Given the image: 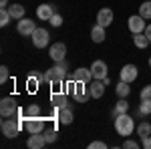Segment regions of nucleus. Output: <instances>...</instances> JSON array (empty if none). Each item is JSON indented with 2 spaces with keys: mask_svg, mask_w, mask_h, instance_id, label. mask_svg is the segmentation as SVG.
<instances>
[{
  "mask_svg": "<svg viewBox=\"0 0 151 149\" xmlns=\"http://www.w3.org/2000/svg\"><path fill=\"white\" fill-rule=\"evenodd\" d=\"M48 22L52 24V26H55V28H58V26H63V16H60V14H58V12H55V14H52V16H50V20H48Z\"/></svg>",
  "mask_w": 151,
  "mask_h": 149,
  "instance_id": "c756f323",
  "label": "nucleus"
},
{
  "mask_svg": "<svg viewBox=\"0 0 151 149\" xmlns=\"http://www.w3.org/2000/svg\"><path fill=\"white\" fill-rule=\"evenodd\" d=\"M145 36L151 40V24H147V28H145Z\"/></svg>",
  "mask_w": 151,
  "mask_h": 149,
  "instance_id": "c9c22d12",
  "label": "nucleus"
},
{
  "mask_svg": "<svg viewBox=\"0 0 151 149\" xmlns=\"http://www.w3.org/2000/svg\"><path fill=\"white\" fill-rule=\"evenodd\" d=\"M137 135L141 137V141L149 137V135H151V123H147V121L139 123V125H137Z\"/></svg>",
  "mask_w": 151,
  "mask_h": 149,
  "instance_id": "b1692460",
  "label": "nucleus"
},
{
  "mask_svg": "<svg viewBox=\"0 0 151 149\" xmlns=\"http://www.w3.org/2000/svg\"><path fill=\"white\" fill-rule=\"evenodd\" d=\"M42 135H45V139H47V143H55V141L58 139V133H57L55 127H52V129H45Z\"/></svg>",
  "mask_w": 151,
  "mask_h": 149,
  "instance_id": "bb28decb",
  "label": "nucleus"
},
{
  "mask_svg": "<svg viewBox=\"0 0 151 149\" xmlns=\"http://www.w3.org/2000/svg\"><path fill=\"white\" fill-rule=\"evenodd\" d=\"M8 77H10L8 67H6V65H2V67H0V85H4V83L8 81Z\"/></svg>",
  "mask_w": 151,
  "mask_h": 149,
  "instance_id": "7c9ffc66",
  "label": "nucleus"
},
{
  "mask_svg": "<svg viewBox=\"0 0 151 149\" xmlns=\"http://www.w3.org/2000/svg\"><path fill=\"white\" fill-rule=\"evenodd\" d=\"M0 8H8V0H0Z\"/></svg>",
  "mask_w": 151,
  "mask_h": 149,
  "instance_id": "e433bc0d",
  "label": "nucleus"
},
{
  "mask_svg": "<svg viewBox=\"0 0 151 149\" xmlns=\"http://www.w3.org/2000/svg\"><path fill=\"white\" fill-rule=\"evenodd\" d=\"M20 129H22V121H20L18 117H6V119L2 121V135H4V137H8V139L18 137Z\"/></svg>",
  "mask_w": 151,
  "mask_h": 149,
  "instance_id": "7ed1b4c3",
  "label": "nucleus"
},
{
  "mask_svg": "<svg viewBox=\"0 0 151 149\" xmlns=\"http://www.w3.org/2000/svg\"><path fill=\"white\" fill-rule=\"evenodd\" d=\"M8 12H10L12 20H20V18H24V6L22 4H12V6H8Z\"/></svg>",
  "mask_w": 151,
  "mask_h": 149,
  "instance_id": "5701e85b",
  "label": "nucleus"
},
{
  "mask_svg": "<svg viewBox=\"0 0 151 149\" xmlns=\"http://www.w3.org/2000/svg\"><path fill=\"white\" fill-rule=\"evenodd\" d=\"M139 14L143 16V18H145V20H149V18H151V0H145V2H141Z\"/></svg>",
  "mask_w": 151,
  "mask_h": 149,
  "instance_id": "393cba45",
  "label": "nucleus"
},
{
  "mask_svg": "<svg viewBox=\"0 0 151 149\" xmlns=\"http://www.w3.org/2000/svg\"><path fill=\"white\" fill-rule=\"evenodd\" d=\"M103 83H105V87H109V85H111V79H109V77H105Z\"/></svg>",
  "mask_w": 151,
  "mask_h": 149,
  "instance_id": "4c0bfd02",
  "label": "nucleus"
},
{
  "mask_svg": "<svg viewBox=\"0 0 151 149\" xmlns=\"http://www.w3.org/2000/svg\"><path fill=\"white\" fill-rule=\"evenodd\" d=\"M91 73H93V79H99V81H103L105 77H109V75H107V65H105V60H93Z\"/></svg>",
  "mask_w": 151,
  "mask_h": 149,
  "instance_id": "ddd939ff",
  "label": "nucleus"
},
{
  "mask_svg": "<svg viewBox=\"0 0 151 149\" xmlns=\"http://www.w3.org/2000/svg\"><path fill=\"white\" fill-rule=\"evenodd\" d=\"M139 115H143V117H147V115H151V101L149 99H141V103H139Z\"/></svg>",
  "mask_w": 151,
  "mask_h": 149,
  "instance_id": "a878e982",
  "label": "nucleus"
},
{
  "mask_svg": "<svg viewBox=\"0 0 151 149\" xmlns=\"http://www.w3.org/2000/svg\"><path fill=\"white\" fill-rule=\"evenodd\" d=\"M131 83H125V81H119V85L115 87V93L119 99H127L129 95H131V87H129Z\"/></svg>",
  "mask_w": 151,
  "mask_h": 149,
  "instance_id": "6ab92c4d",
  "label": "nucleus"
},
{
  "mask_svg": "<svg viewBox=\"0 0 151 149\" xmlns=\"http://www.w3.org/2000/svg\"><path fill=\"white\" fill-rule=\"evenodd\" d=\"M91 38H93V42H103L105 40V26H101V24H95L93 28H91Z\"/></svg>",
  "mask_w": 151,
  "mask_h": 149,
  "instance_id": "aec40b11",
  "label": "nucleus"
},
{
  "mask_svg": "<svg viewBox=\"0 0 151 149\" xmlns=\"http://www.w3.org/2000/svg\"><path fill=\"white\" fill-rule=\"evenodd\" d=\"M119 77H121V81H125V83H133V81L139 77V71H137L135 65H125L123 69L119 71Z\"/></svg>",
  "mask_w": 151,
  "mask_h": 149,
  "instance_id": "9d476101",
  "label": "nucleus"
},
{
  "mask_svg": "<svg viewBox=\"0 0 151 149\" xmlns=\"http://www.w3.org/2000/svg\"><path fill=\"white\" fill-rule=\"evenodd\" d=\"M36 28H38L36 22H35V20H30V18H26V16L20 18V20L16 22V30H18V35H20V36H32V32H35Z\"/></svg>",
  "mask_w": 151,
  "mask_h": 149,
  "instance_id": "423d86ee",
  "label": "nucleus"
},
{
  "mask_svg": "<svg viewBox=\"0 0 151 149\" xmlns=\"http://www.w3.org/2000/svg\"><path fill=\"white\" fill-rule=\"evenodd\" d=\"M113 18H115V14H113L111 8H101V10L97 12V24H101V26H105V28L111 26Z\"/></svg>",
  "mask_w": 151,
  "mask_h": 149,
  "instance_id": "9b49d317",
  "label": "nucleus"
},
{
  "mask_svg": "<svg viewBox=\"0 0 151 149\" xmlns=\"http://www.w3.org/2000/svg\"><path fill=\"white\" fill-rule=\"evenodd\" d=\"M133 45L143 50V48H147V46L151 45V40L145 36V32H139V35H133Z\"/></svg>",
  "mask_w": 151,
  "mask_h": 149,
  "instance_id": "4be33fe9",
  "label": "nucleus"
},
{
  "mask_svg": "<svg viewBox=\"0 0 151 149\" xmlns=\"http://www.w3.org/2000/svg\"><path fill=\"white\" fill-rule=\"evenodd\" d=\"M73 119H75V115H73V107H63L60 111H58V123L60 125H70L73 123Z\"/></svg>",
  "mask_w": 151,
  "mask_h": 149,
  "instance_id": "a211bd4d",
  "label": "nucleus"
},
{
  "mask_svg": "<svg viewBox=\"0 0 151 149\" xmlns=\"http://www.w3.org/2000/svg\"><path fill=\"white\" fill-rule=\"evenodd\" d=\"M50 105L57 107V109H63V107H69V101H67V93L65 91H52L50 95Z\"/></svg>",
  "mask_w": 151,
  "mask_h": 149,
  "instance_id": "f8f14e48",
  "label": "nucleus"
},
{
  "mask_svg": "<svg viewBox=\"0 0 151 149\" xmlns=\"http://www.w3.org/2000/svg\"><path fill=\"white\" fill-rule=\"evenodd\" d=\"M30 38H32V45L36 48H45V46L50 45V35H48V30H45V28H36Z\"/></svg>",
  "mask_w": 151,
  "mask_h": 149,
  "instance_id": "6e6552de",
  "label": "nucleus"
},
{
  "mask_svg": "<svg viewBox=\"0 0 151 149\" xmlns=\"http://www.w3.org/2000/svg\"><path fill=\"white\" fill-rule=\"evenodd\" d=\"M123 147H125V149H137V147H139V143L133 141V139H125V141H123Z\"/></svg>",
  "mask_w": 151,
  "mask_h": 149,
  "instance_id": "2f4dec72",
  "label": "nucleus"
},
{
  "mask_svg": "<svg viewBox=\"0 0 151 149\" xmlns=\"http://www.w3.org/2000/svg\"><path fill=\"white\" fill-rule=\"evenodd\" d=\"M141 147H143V149H151V135L147 139H143V141H141Z\"/></svg>",
  "mask_w": 151,
  "mask_h": 149,
  "instance_id": "f704fd0d",
  "label": "nucleus"
},
{
  "mask_svg": "<svg viewBox=\"0 0 151 149\" xmlns=\"http://www.w3.org/2000/svg\"><path fill=\"white\" fill-rule=\"evenodd\" d=\"M67 71H69V65H67V60H60V63H55V67H50V69L45 73V83H57V81H65L67 77Z\"/></svg>",
  "mask_w": 151,
  "mask_h": 149,
  "instance_id": "f03ea898",
  "label": "nucleus"
},
{
  "mask_svg": "<svg viewBox=\"0 0 151 149\" xmlns=\"http://www.w3.org/2000/svg\"><path fill=\"white\" fill-rule=\"evenodd\" d=\"M115 131H117V135H121V137L127 139L129 135L135 131V119H133V117H129L127 113L115 117Z\"/></svg>",
  "mask_w": 151,
  "mask_h": 149,
  "instance_id": "f257e3e1",
  "label": "nucleus"
},
{
  "mask_svg": "<svg viewBox=\"0 0 151 149\" xmlns=\"http://www.w3.org/2000/svg\"><path fill=\"white\" fill-rule=\"evenodd\" d=\"M73 81H79V83H91V79H93V73H91V69H85V67H79V69L73 73V77H70Z\"/></svg>",
  "mask_w": 151,
  "mask_h": 149,
  "instance_id": "dca6fc26",
  "label": "nucleus"
},
{
  "mask_svg": "<svg viewBox=\"0 0 151 149\" xmlns=\"http://www.w3.org/2000/svg\"><path fill=\"white\" fill-rule=\"evenodd\" d=\"M48 57L52 58L55 63L65 60V57H67V45L65 42H52L50 48H48Z\"/></svg>",
  "mask_w": 151,
  "mask_h": 149,
  "instance_id": "1a4fd4ad",
  "label": "nucleus"
},
{
  "mask_svg": "<svg viewBox=\"0 0 151 149\" xmlns=\"http://www.w3.org/2000/svg\"><path fill=\"white\" fill-rule=\"evenodd\" d=\"M22 127L30 135H32V133H42V131H45V119H42V115H38V117H24Z\"/></svg>",
  "mask_w": 151,
  "mask_h": 149,
  "instance_id": "20e7f679",
  "label": "nucleus"
},
{
  "mask_svg": "<svg viewBox=\"0 0 151 149\" xmlns=\"http://www.w3.org/2000/svg\"><path fill=\"white\" fill-rule=\"evenodd\" d=\"M141 99H149L151 101V85H145L141 89Z\"/></svg>",
  "mask_w": 151,
  "mask_h": 149,
  "instance_id": "473e14b6",
  "label": "nucleus"
},
{
  "mask_svg": "<svg viewBox=\"0 0 151 149\" xmlns=\"http://www.w3.org/2000/svg\"><path fill=\"white\" fill-rule=\"evenodd\" d=\"M149 67H151V58H149Z\"/></svg>",
  "mask_w": 151,
  "mask_h": 149,
  "instance_id": "58836bf2",
  "label": "nucleus"
},
{
  "mask_svg": "<svg viewBox=\"0 0 151 149\" xmlns=\"http://www.w3.org/2000/svg\"><path fill=\"white\" fill-rule=\"evenodd\" d=\"M45 145H47V139H45L42 133H32L26 139V147L28 149H42Z\"/></svg>",
  "mask_w": 151,
  "mask_h": 149,
  "instance_id": "4468645a",
  "label": "nucleus"
},
{
  "mask_svg": "<svg viewBox=\"0 0 151 149\" xmlns=\"http://www.w3.org/2000/svg\"><path fill=\"white\" fill-rule=\"evenodd\" d=\"M16 113H18L16 101H14L12 97H4V99L0 101V115L6 119V117H16Z\"/></svg>",
  "mask_w": 151,
  "mask_h": 149,
  "instance_id": "39448f33",
  "label": "nucleus"
},
{
  "mask_svg": "<svg viewBox=\"0 0 151 149\" xmlns=\"http://www.w3.org/2000/svg\"><path fill=\"white\" fill-rule=\"evenodd\" d=\"M24 111H26V117H38V115L42 113L38 105H28V107H26Z\"/></svg>",
  "mask_w": 151,
  "mask_h": 149,
  "instance_id": "c85d7f7f",
  "label": "nucleus"
},
{
  "mask_svg": "<svg viewBox=\"0 0 151 149\" xmlns=\"http://www.w3.org/2000/svg\"><path fill=\"white\" fill-rule=\"evenodd\" d=\"M127 26H129V30H131L133 35H139V32H145L147 22H145V18H143L141 14H133V16H129Z\"/></svg>",
  "mask_w": 151,
  "mask_h": 149,
  "instance_id": "0eeeda50",
  "label": "nucleus"
},
{
  "mask_svg": "<svg viewBox=\"0 0 151 149\" xmlns=\"http://www.w3.org/2000/svg\"><path fill=\"white\" fill-rule=\"evenodd\" d=\"M10 20H12V16L8 12V8H0V26H6Z\"/></svg>",
  "mask_w": 151,
  "mask_h": 149,
  "instance_id": "cd10ccee",
  "label": "nucleus"
},
{
  "mask_svg": "<svg viewBox=\"0 0 151 149\" xmlns=\"http://www.w3.org/2000/svg\"><path fill=\"white\" fill-rule=\"evenodd\" d=\"M89 91H91L93 99H101L105 95V83L99 79H93V83H89Z\"/></svg>",
  "mask_w": 151,
  "mask_h": 149,
  "instance_id": "f3484780",
  "label": "nucleus"
},
{
  "mask_svg": "<svg viewBox=\"0 0 151 149\" xmlns=\"http://www.w3.org/2000/svg\"><path fill=\"white\" fill-rule=\"evenodd\" d=\"M129 111V103H127V99H119L115 105V109H113V113H111V117L115 119V117H119V115H123V113H127Z\"/></svg>",
  "mask_w": 151,
  "mask_h": 149,
  "instance_id": "412c9836",
  "label": "nucleus"
},
{
  "mask_svg": "<svg viewBox=\"0 0 151 149\" xmlns=\"http://www.w3.org/2000/svg\"><path fill=\"white\" fill-rule=\"evenodd\" d=\"M52 14H55V6H52V4H40V6H36V18H38V20L48 22Z\"/></svg>",
  "mask_w": 151,
  "mask_h": 149,
  "instance_id": "2eb2a0df",
  "label": "nucleus"
},
{
  "mask_svg": "<svg viewBox=\"0 0 151 149\" xmlns=\"http://www.w3.org/2000/svg\"><path fill=\"white\" fill-rule=\"evenodd\" d=\"M89 149H107V145H105L103 141H91L89 143Z\"/></svg>",
  "mask_w": 151,
  "mask_h": 149,
  "instance_id": "72a5a7b5",
  "label": "nucleus"
}]
</instances>
